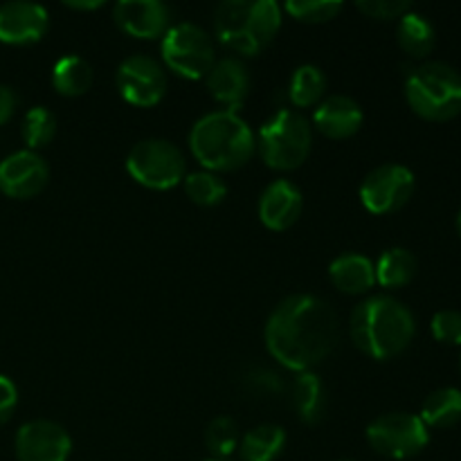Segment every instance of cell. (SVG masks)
<instances>
[{
	"label": "cell",
	"mask_w": 461,
	"mask_h": 461,
	"mask_svg": "<svg viewBox=\"0 0 461 461\" xmlns=\"http://www.w3.org/2000/svg\"><path fill=\"white\" fill-rule=\"evenodd\" d=\"M417 257L405 248H390L378 257L376 266V284L385 288H401L410 284L417 275Z\"/></svg>",
	"instance_id": "603a6c76"
},
{
	"label": "cell",
	"mask_w": 461,
	"mask_h": 461,
	"mask_svg": "<svg viewBox=\"0 0 461 461\" xmlns=\"http://www.w3.org/2000/svg\"><path fill=\"white\" fill-rule=\"evenodd\" d=\"M286 432L275 423H264L248 432L239 444L243 461H275L284 453Z\"/></svg>",
	"instance_id": "44dd1931"
},
{
	"label": "cell",
	"mask_w": 461,
	"mask_h": 461,
	"mask_svg": "<svg viewBox=\"0 0 461 461\" xmlns=\"http://www.w3.org/2000/svg\"><path fill=\"white\" fill-rule=\"evenodd\" d=\"M18 405V390L7 376H0V426L12 419Z\"/></svg>",
	"instance_id": "836d02e7"
},
{
	"label": "cell",
	"mask_w": 461,
	"mask_h": 461,
	"mask_svg": "<svg viewBox=\"0 0 461 461\" xmlns=\"http://www.w3.org/2000/svg\"><path fill=\"white\" fill-rule=\"evenodd\" d=\"M50 180L48 162L36 151H16L0 162V192L9 198L39 196Z\"/></svg>",
	"instance_id": "7c38bea8"
},
{
	"label": "cell",
	"mask_w": 461,
	"mask_h": 461,
	"mask_svg": "<svg viewBox=\"0 0 461 461\" xmlns=\"http://www.w3.org/2000/svg\"><path fill=\"white\" fill-rule=\"evenodd\" d=\"M295 21L302 23H329L342 12V3L338 0H291L284 5Z\"/></svg>",
	"instance_id": "4dcf8cb0"
},
{
	"label": "cell",
	"mask_w": 461,
	"mask_h": 461,
	"mask_svg": "<svg viewBox=\"0 0 461 461\" xmlns=\"http://www.w3.org/2000/svg\"><path fill=\"white\" fill-rule=\"evenodd\" d=\"M18 461H68L72 450V439L59 423L30 421L16 432Z\"/></svg>",
	"instance_id": "4fadbf2b"
},
{
	"label": "cell",
	"mask_w": 461,
	"mask_h": 461,
	"mask_svg": "<svg viewBox=\"0 0 461 461\" xmlns=\"http://www.w3.org/2000/svg\"><path fill=\"white\" fill-rule=\"evenodd\" d=\"M367 441L383 457L410 459L426 448L430 435L417 414L392 412L369 423Z\"/></svg>",
	"instance_id": "9c48e42d"
},
{
	"label": "cell",
	"mask_w": 461,
	"mask_h": 461,
	"mask_svg": "<svg viewBox=\"0 0 461 461\" xmlns=\"http://www.w3.org/2000/svg\"><path fill=\"white\" fill-rule=\"evenodd\" d=\"M405 97L423 120H453L461 113V75L450 63H421L405 77Z\"/></svg>",
	"instance_id": "5b68a950"
},
{
	"label": "cell",
	"mask_w": 461,
	"mask_h": 461,
	"mask_svg": "<svg viewBox=\"0 0 461 461\" xmlns=\"http://www.w3.org/2000/svg\"><path fill=\"white\" fill-rule=\"evenodd\" d=\"M311 144H313V131L309 122L291 108L275 113L261 126L257 140L264 162L277 171H293L304 165L311 153Z\"/></svg>",
	"instance_id": "8992f818"
},
{
	"label": "cell",
	"mask_w": 461,
	"mask_h": 461,
	"mask_svg": "<svg viewBox=\"0 0 461 461\" xmlns=\"http://www.w3.org/2000/svg\"><path fill=\"white\" fill-rule=\"evenodd\" d=\"M63 5H66V7H70V9H86V12H88V9L102 7L104 3H99V0H95V3H63Z\"/></svg>",
	"instance_id": "d590c367"
},
{
	"label": "cell",
	"mask_w": 461,
	"mask_h": 461,
	"mask_svg": "<svg viewBox=\"0 0 461 461\" xmlns=\"http://www.w3.org/2000/svg\"><path fill=\"white\" fill-rule=\"evenodd\" d=\"M288 394H291L293 410L302 421L309 426L322 421L324 412H327V390H324L320 376H315L313 372L297 374L288 387Z\"/></svg>",
	"instance_id": "ffe728a7"
},
{
	"label": "cell",
	"mask_w": 461,
	"mask_h": 461,
	"mask_svg": "<svg viewBox=\"0 0 461 461\" xmlns=\"http://www.w3.org/2000/svg\"><path fill=\"white\" fill-rule=\"evenodd\" d=\"M421 419L426 428H450L461 421V392L455 387L435 390L421 408Z\"/></svg>",
	"instance_id": "d4e9b609"
},
{
	"label": "cell",
	"mask_w": 461,
	"mask_h": 461,
	"mask_svg": "<svg viewBox=\"0 0 461 461\" xmlns=\"http://www.w3.org/2000/svg\"><path fill=\"white\" fill-rule=\"evenodd\" d=\"M194 158L205 171L241 169L255 156L257 140L248 122L237 111H214L201 117L189 133Z\"/></svg>",
	"instance_id": "3957f363"
},
{
	"label": "cell",
	"mask_w": 461,
	"mask_h": 461,
	"mask_svg": "<svg viewBox=\"0 0 461 461\" xmlns=\"http://www.w3.org/2000/svg\"><path fill=\"white\" fill-rule=\"evenodd\" d=\"M126 171L142 187L165 192L185 180L187 162L180 149L169 140L149 138L131 149L126 158Z\"/></svg>",
	"instance_id": "52a82bcc"
},
{
	"label": "cell",
	"mask_w": 461,
	"mask_h": 461,
	"mask_svg": "<svg viewBox=\"0 0 461 461\" xmlns=\"http://www.w3.org/2000/svg\"><path fill=\"white\" fill-rule=\"evenodd\" d=\"M50 18L36 3H7L0 7V43L30 45L45 36Z\"/></svg>",
	"instance_id": "9a60e30c"
},
{
	"label": "cell",
	"mask_w": 461,
	"mask_h": 461,
	"mask_svg": "<svg viewBox=\"0 0 461 461\" xmlns=\"http://www.w3.org/2000/svg\"><path fill=\"white\" fill-rule=\"evenodd\" d=\"M356 7L369 18L376 21H392V18H401L408 12H412V3L410 0H360Z\"/></svg>",
	"instance_id": "1f68e13d"
},
{
	"label": "cell",
	"mask_w": 461,
	"mask_h": 461,
	"mask_svg": "<svg viewBox=\"0 0 461 461\" xmlns=\"http://www.w3.org/2000/svg\"><path fill=\"white\" fill-rule=\"evenodd\" d=\"M329 277L338 291L347 295H363L376 284V270H374L372 259L356 252L338 257L329 266Z\"/></svg>",
	"instance_id": "d6986e66"
},
{
	"label": "cell",
	"mask_w": 461,
	"mask_h": 461,
	"mask_svg": "<svg viewBox=\"0 0 461 461\" xmlns=\"http://www.w3.org/2000/svg\"><path fill=\"white\" fill-rule=\"evenodd\" d=\"M457 232H459V237H461V210H459V216H457Z\"/></svg>",
	"instance_id": "8d00e7d4"
},
{
	"label": "cell",
	"mask_w": 461,
	"mask_h": 461,
	"mask_svg": "<svg viewBox=\"0 0 461 461\" xmlns=\"http://www.w3.org/2000/svg\"><path fill=\"white\" fill-rule=\"evenodd\" d=\"M414 194V174L403 165H383L365 176L360 201L372 214H392L408 205Z\"/></svg>",
	"instance_id": "30bf717a"
},
{
	"label": "cell",
	"mask_w": 461,
	"mask_h": 461,
	"mask_svg": "<svg viewBox=\"0 0 461 461\" xmlns=\"http://www.w3.org/2000/svg\"><path fill=\"white\" fill-rule=\"evenodd\" d=\"M185 192L192 198L196 205L203 207H214L228 194L223 180L212 171H194V174L185 176Z\"/></svg>",
	"instance_id": "83f0119b"
},
{
	"label": "cell",
	"mask_w": 461,
	"mask_h": 461,
	"mask_svg": "<svg viewBox=\"0 0 461 461\" xmlns=\"http://www.w3.org/2000/svg\"><path fill=\"white\" fill-rule=\"evenodd\" d=\"M324 93H327V77L320 68L306 63V66H300L293 72L288 95H291V102L297 108L315 106L324 97Z\"/></svg>",
	"instance_id": "484cf974"
},
{
	"label": "cell",
	"mask_w": 461,
	"mask_h": 461,
	"mask_svg": "<svg viewBox=\"0 0 461 461\" xmlns=\"http://www.w3.org/2000/svg\"><path fill=\"white\" fill-rule=\"evenodd\" d=\"M349 329L351 340L363 354L376 360H390L408 349L417 322L403 302L390 295H376L356 306Z\"/></svg>",
	"instance_id": "7a4b0ae2"
},
{
	"label": "cell",
	"mask_w": 461,
	"mask_h": 461,
	"mask_svg": "<svg viewBox=\"0 0 461 461\" xmlns=\"http://www.w3.org/2000/svg\"><path fill=\"white\" fill-rule=\"evenodd\" d=\"M205 444L207 450L214 455V459H228L234 450H239V444H241L237 423L230 417H216L207 426Z\"/></svg>",
	"instance_id": "f1b7e54d"
},
{
	"label": "cell",
	"mask_w": 461,
	"mask_h": 461,
	"mask_svg": "<svg viewBox=\"0 0 461 461\" xmlns=\"http://www.w3.org/2000/svg\"><path fill=\"white\" fill-rule=\"evenodd\" d=\"M162 61L185 79H205L216 63L214 43L203 27L180 23L162 36Z\"/></svg>",
	"instance_id": "ba28073f"
},
{
	"label": "cell",
	"mask_w": 461,
	"mask_h": 461,
	"mask_svg": "<svg viewBox=\"0 0 461 461\" xmlns=\"http://www.w3.org/2000/svg\"><path fill=\"white\" fill-rule=\"evenodd\" d=\"M304 198L291 180H275L259 198V221L273 232L293 228L302 216Z\"/></svg>",
	"instance_id": "2e32d148"
},
{
	"label": "cell",
	"mask_w": 461,
	"mask_h": 461,
	"mask_svg": "<svg viewBox=\"0 0 461 461\" xmlns=\"http://www.w3.org/2000/svg\"><path fill=\"white\" fill-rule=\"evenodd\" d=\"M16 106H18V95L14 93V88L0 84V126L7 124V122L12 120L14 113H16Z\"/></svg>",
	"instance_id": "e575fe53"
},
{
	"label": "cell",
	"mask_w": 461,
	"mask_h": 461,
	"mask_svg": "<svg viewBox=\"0 0 461 461\" xmlns=\"http://www.w3.org/2000/svg\"><path fill=\"white\" fill-rule=\"evenodd\" d=\"M117 27L133 39H158L169 30L171 12L160 0H120L113 9Z\"/></svg>",
	"instance_id": "5bb4252c"
},
{
	"label": "cell",
	"mask_w": 461,
	"mask_h": 461,
	"mask_svg": "<svg viewBox=\"0 0 461 461\" xmlns=\"http://www.w3.org/2000/svg\"><path fill=\"white\" fill-rule=\"evenodd\" d=\"M243 390L255 399H277L286 392V383L277 372L268 367H250L243 376Z\"/></svg>",
	"instance_id": "f546056e"
},
{
	"label": "cell",
	"mask_w": 461,
	"mask_h": 461,
	"mask_svg": "<svg viewBox=\"0 0 461 461\" xmlns=\"http://www.w3.org/2000/svg\"><path fill=\"white\" fill-rule=\"evenodd\" d=\"M365 115L363 108L356 99L347 95H333L320 102V106L313 113L315 129L331 140H347L356 135L363 126Z\"/></svg>",
	"instance_id": "e0dca14e"
},
{
	"label": "cell",
	"mask_w": 461,
	"mask_h": 461,
	"mask_svg": "<svg viewBox=\"0 0 461 461\" xmlns=\"http://www.w3.org/2000/svg\"><path fill=\"white\" fill-rule=\"evenodd\" d=\"M338 342L336 311L313 295L279 302L266 322L270 356L293 372H311L331 356Z\"/></svg>",
	"instance_id": "6da1fadb"
},
{
	"label": "cell",
	"mask_w": 461,
	"mask_h": 461,
	"mask_svg": "<svg viewBox=\"0 0 461 461\" xmlns=\"http://www.w3.org/2000/svg\"><path fill=\"white\" fill-rule=\"evenodd\" d=\"M282 27V7L275 0H225L216 7L214 32L223 45L255 57Z\"/></svg>",
	"instance_id": "277c9868"
},
{
	"label": "cell",
	"mask_w": 461,
	"mask_h": 461,
	"mask_svg": "<svg viewBox=\"0 0 461 461\" xmlns=\"http://www.w3.org/2000/svg\"><path fill=\"white\" fill-rule=\"evenodd\" d=\"M432 336L444 345H461V311H439L432 318Z\"/></svg>",
	"instance_id": "d6a6232c"
},
{
	"label": "cell",
	"mask_w": 461,
	"mask_h": 461,
	"mask_svg": "<svg viewBox=\"0 0 461 461\" xmlns=\"http://www.w3.org/2000/svg\"><path fill=\"white\" fill-rule=\"evenodd\" d=\"M205 79L212 97L225 104L228 111H237L250 93V75L239 59L228 57L216 61Z\"/></svg>",
	"instance_id": "ac0fdd59"
},
{
	"label": "cell",
	"mask_w": 461,
	"mask_h": 461,
	"mask_svg": "<svg viewBox=\"0 0 461 461\" xmlns=\"http://www.w3.org/2000/svg\"><path fill=\"white\" fill-rule=\"evenodd\" d=\"M52 86L63 97H79L93 86V68L77 54L59 59L52 68Z\"/></svg>",
	"instance_id": "7402d4cb"
},
{
	"label": "cell",
	"mask_w": 461,
	"mask_h": 461,
	"mask_svg": "<svg viewBox=\"0 0 461 461\" xmlns=\"http://www.w3.org/2000/svg\"><path fill=\"white\" fill-rule=\"evenodd\" d=\"M21 133L27 147H30V151L48 147L54 140V133H57V117L45 106L30 108L25 113V117H23Z\"/></svg>",
	"instance_id": "4316f807"
},
{
	"label": "cell",
	"mask_w": 461,
	"mask_h": 461,
	"mask_svg": "<svg viewBox=\"0 0 461 461\" xmlns=\"http://www.w3.org/2000/svg\"><path fill=\"white\" fill-rule=\"evenodd\" d=\"M396 34H399V45L410 57H426L437 43V32L432 23L423 14L414 12V9L399 18Z\"/></svg>",
	"instance_id": "cb8c5ba5"
},
{
	"label": "cell",
	"mask_w": 461,
	"mask_h": 461,
	"mask_svg": "<svg viewBox=\"0 0 461 461\" xmlns=\"http://www.w3.org/2000/svg\"><path fill=\"white\" fill-rule=\"evenodd\" d=\"M117 90L133 106H156L167 93L165 68L147 54H133L117 68Z\"/></svg>",
	"instance_id": "8fae6325"
},
{
	"label": "cell",
	"mask_w": 461,
	"mask_h": 461,
	"mask_svg": "<svg viewBox=\"0 0 461 461\" xmlns=\"http://www.w3.org/2000/svg\"><path fill=\"white\" fill-rule=\"evenodd\" d=\"M205 461H230V459H214V457H212V459H205Z\"/></svg>",
	"instance_id": "74e56055"
}]
</instances>
